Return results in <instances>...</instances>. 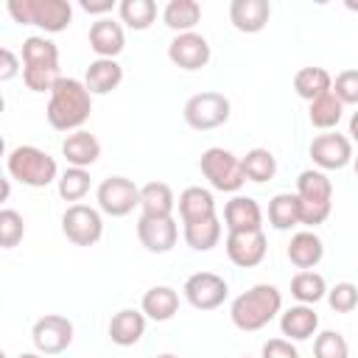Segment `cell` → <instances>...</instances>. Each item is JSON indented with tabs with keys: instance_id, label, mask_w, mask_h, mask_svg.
Here are the masks:
<instances>
[{
	"instance_id": "25",
	"label": "cell",
	"mask_w": 358,
	"mask_h": 358,
	"mask_svg": "<svg viewBox=\"0 0 358 358\" xmlns=\"http://www.w3.org/2000/svg\"><path fill=\"white\" fill-rule=\"evenodd\" d=\"M179 215H182V224L213 218L215 215V199H213V193L207 187H199V185L185 187L179 193Z\"/></svg>"
},
{
	"instance_id": "20",
	"label": "cell",
	"mask_w": 358,
	"mask_h": 358,
	"mask_svg": "<svg viewBox=\"0 0 358 358\" xmlns=\"http://www.w3.org/2000/svg\"><path fill=\"white\" fill-rule=\"evenodd\" d=\"M280 330L288 341H308L319 330V316L313 305H291L280 313Z\"/></svg>"
},
{
	"instance_id": "24",
	"label": "cell",
	"mask_w": 358,
	"mask_h": 358,
	"mask_svg": "<svg viewBox=\"0 0 358 358\" xmlns=\"http://www.w3.org/2000/svg\"><path fill=\"white\" fill-rule=\"evenodd\" d=\"M140 310L145 313V319H154V322H168L176 316L179 310V294L171 288V285H154L143 294V302H140Z\"/></svg>"
},
{
	"instance_id": "14",
	"label": "cell",
	"mask_w": 358,
	"mask_h": 358,
	"mask_svg": "<svg viewBox=\"0 0 358 358\" xmlns=\"http://www.w3.org/2000/svg\"><path fill=\"white\" fill-rule=\"evenodd\" d=\"M137 238L151 255H165L176 246L179 227L171 218H154V215H140L137 218Z\"/></svg>"
},
{
	"instance_id": "31",
	"label": "cell",
	"mask_w": 358,
	"mask_h": 358,
	"mask_svg": "<svg viewBox=\"0 0 358 358\" xmlns=\"http://www.w3.org/2000/svg\"><path fill=\"white\" fill-rule=\"evenodd\" d=\"M291 294L299 305H316L319 299L327 296V282L319 271H296L291 280Z\"/></svg>"
},
{
	"instance_id": "19",
	"label": "cell",
	"mask_w": 358,
	"mask_h": 358,
	"mask_svg": "<svg viewBox=\"0 0 358 358\" xmlns=\"http://www.w3.org/2000/svg\"><path fill=\"white\" fill-rule=\"evenodd\" d=\"M271 17L268 0H232L229 3V22L241 34H257L266 28Z\"/></svg>"
},
{
	"instance_id": "32",
	"label": "cell",
	"mask_w": 358,
	"mask_h": 358,
	"mask_svg": "<svg viewBox=\"0 0 358 358\" xmlns=\"http://www.w3.org/2000/svg\"><path fill=\"white\" fill-rule=\"evenodd\" d=\"M241 165H243V176L249 182H257V185L274 179V173H277V159H274V154L268 148H252V151H246L241 157Z\"/></svg>"
},
{
	"instance_id": "6",
	"label": "cell",
	"mask_w": 358,
	"mask_h": 358,
	"mask_svg": "<svg viewBox=\"0 0 358 358\" xmlns=\"http://www.w3.org/2000/svg\"><path fill=\"white\" fill-rule=\"evenodd\" d=\"M199 168H201L204 179H207L215 190H221V193H238V190L243 187V182H246L241 157H235L232 151L218 148V145H213V148H207V151L201 154Z\"/></svg>"
},
{
	"instance_id": "42",
	"label": "cell",
	"mask_w": 358,
	"mask_h": 358,
	"mask_svg": "<svg viewBox=\"0 0 358 358\" xmlns=\"http://www.w3.org/2000/svg\"><path fill=\"white\" fill-rule=\"evenodd\" d=\"M260 358H299V350L288 338H268L260 350Z\"/></svg>"
},
{
	"instance_id": "48",
	"label": "cell",
	"mask_w": 358,
	"mask_h": 358,
	"mask_svg": "<svg viewBox=\"0 0 358 358\" xmlns=\"http://www.w3.org/2000/svg\"><path fill=\"white\" fill-rule=\"evenodd\" d=\"M157 358H176L173 352H162V355H157Z\"/></svg>"
},
{
	"instance_id": "23",
	"label": "cell",
	"mask_w": 358,
	"mask_h": 358,
	"mask_svg": "<svg viewBox=\"0 0 358 358\" xmlns=\"http://www.w3.org/2000/svg\"><path fill=\"white\" fill-rule=\"evenodd\" d=\"M123 81V67L115 59H95L84 73V84L92 95H109Z\"/></svg>"
},
{
	"instance_id": "36",
	"label": "cell",
	"mask_w": 358,
	"mask_h": 358,
	"mask_svg": "<svg viewBox=\"0 0 358 358\" xmlns=\"http://www.w3.org/2000/svg\"><path fill=\"white\" fill-rule=\"evenodd\" d=\"M22 81L31 92H50L62 81V73H59V64H25Z\"/></svg>"
},
{
	"instance_id": "39",
	"label": "cell",
	"mask_w": 358,
	"mask_h": 358,
	"mask_svg": "<svg viewBox=\"0 0 358 358\" xmlns=\"http://www.w3.org/2000/svg\"><path fill=\"white\" fill-rule=\"evenodd\" d=\"M25 235V221L17 210L6 207L0 210V246L3 249H14Z\"/></svg>"
},
{
	"instance_id": "37",
	"label": "cell",
	"mask_w": 358,
	"mask_h": 358,
	"mask_svg": "<svg viewBox=\"0 0 358 358\" xmlns=\"http://www.w3.org/2000/svg\"><path fill=\"white\" fill-rule=\"evenodd\" d=\"M90 190V173L87 168H67L64 173H59V196L64 201H81Z\"/></svg>"
},
{
	"instance_id": "12",
	"label": "cell",
	"mask_w": 358,
	"mask_h": 358,
	"mask_svg": "<svg viewBox=\"0 0 358 358\" xmlns=\"http://www.w3.org/2000/svg\"><path fill=\"white\" fill-rule=\"evenodd\" d=\"M310 159L319 171H341L352 162V140L338 131H324L310 143Z\"/></svg>"
},
{
	"instance_id": "15",
	"label": "cell",
	"mask_w": 358,
	"mask_h": 358,
	"mask_svg": "<svg viewBox=\"0 0 358 358\" xmlns=\"http://www.w3.org/2000/svg\"><path fill=\"white\" fill-rule=\"evenodd\" d=\"M224 249H227V257L235 266L252 268V266L263 263L268 246H266L263 229H255V232H229L227 241H224Z\"/></svg>"
},
{
	"instance_id": "30",
	"label": "cell",
	"mask_w": 358,
	"mask_h": 358,
	"mask_svg": "<svg viewBox=\"0 0 358 358\" xmlns=\"http://www.w3.org/2000/svg\"><path fill=\"white\" fill-rule=\"evenodd\" d=\"M218 241H221V221H218V215L185 224V243L193 252H210L213 246H218Z\"/></svg>"
},
{
	"instance_id": "22",
	"label": "cell",
	"mask_w": 358,
	"mask_h": 358,
	"mask_svg": "<svg viewBox=\"0 0 358 358\" xmlns=\"http://www.w3.org/2000/svg\"><path fill=\"white\" fill-rule=\"evenodd\" d=\"M145 336V313L134 308H123L109 322V338L117 347H131Z\"/></svg>"
},
{
	"instance_id": "26",
	"label": "cell",
	"mask_w": 358,
	"mask_h": 358,
	"mask_svg": "<svg viewBox=\"0 0 358 358\" xmlns=\"http://www.w3.org/2000/svg\"><path fill=\"white\" fill-rule=\"evenodd\" d=\"M176 207L173 190L165 182H148L140 187V210L143 215H154V218H171Z\"/></svg>"
},
{
	"instance_id": "16",
	"label": "cell",
	"mask_w": 358,
	"mask_h": 358,
	"mask_svg": "<svg viewBox=\"0 0 358 358\" xmlns=\"http://www.w3.org/2000/svg\"><path fill=\"white\" fill-rule=\"evenodd\" d=\"M90 48L98 59H115L123 48H126V34L123 25L109 20V17H98L90 25Z\"/></svg>"
},
{
	"instance_id": "44",
	"label": "cell",
	"mask_w": 358,
	"mask_h": 358,
	"mask_svg": "<svg viewBox=\"0 0 358 358\" xmlns=\"http://www.w3.org/2000/svg\"><path fill=\"white\" fill-rule=\"evenodd\" d=\"M81 8L87 14H109L115 8V0H81Z\"/></svg>"
},
{
	"instance_id": "3",
	"label": "cell",
	"mask_w": 358,
	"mask_h": 358,
	"mask_svg": "<svg viewBox=\"0 0 358 358\" xmlns=\"http://www.w3.org/2000/svg\"><path fill=\"white\" fill-rule=\"evenodd\" d=\"M6 168H8L11 179H17L20 185H28V187H48L50 182H59L56 159L36 145L11 148L6 157Z\"/></svg>"
},
{
	"instance_id": "40",
	"label": "cell",
	"mask_w": 358,
	"mask_h": 358,
	"mask_svg": "<svg viewBox=\"0 0 358 358\" xmlns=\"http://www.w3.org/2000/svg\"><path fill=\"white\" fill-rule=\"evenodd\" d=\"M327 305L336 313H352L358 308V285H352V282H336L333 288H327Z\"/></svg>"
},
{
	"instance_id": "2",
	"label": "cell",
	"mask_w": 358,
	"mask_h": 358,
	"mask_svg": "<svg viewBox=\"0 0 358 358\" xmlns=\"http://www.w3.org/2000/svg\"><path fill=\"white\" fill-rule=\"evenodd\" d=\"M280 310H282V294L268 282H257V285H252L249 291H243L241 296L232 299L229 319L238 330L255 333V330L266 327Z\"/></svg>"
},
{
	"instance_id": "29",
	"label": "cell",
	"mask_w": 358,
	"mask_h": 358,
	"mask_svg": "<svg viewBox=\"0 0 358 358\" xmlns=\"http://www.w3.org/2000/svg\"><path fill=\"white\" fill-rule=\"evenodd\" d=\"M201 20V6L196 0H171L162 8V22L176 34H190Z\"/></svg>"
},
{
	"instance_id": "35",
	"label": "cell",
	"mask_w": 358,
	"mask_h": 358,
	"mask_svg": "<svg viewBox=\"0 0 358 358\" xmlns=\"http://www.w3.org/2000/svg\"><path fill=\"white\" fill-rule=\"evenodd\" d=\"M22 67L25 64H59V48L48 36H28L22 42Z\"/></svg>"
},
{
	"instance_id": "47",
	"label": "cell",
	"mask_w": 358,
	"mask_h": 358,
	"mask_svg": "<svg viewBox=\"0 0 358 358\" xmlns=\"http://www.w3.org/2000/svg\"><path fill=\"white\" fill-rule=\"evenodd\" d=\"M352 168H355V176H358V157H352Z\"/></svg>"
},
{
	"instance_id": "21",
	"label": "cell",
	"mask_w": 358,
	"mask_h": 358,
	"mask_svg": "<svg viewBox=\"0 0 358 358\" xmlns=\"http://www.w3.org/2000/svg\"><path fill=\"white\" fill-rule=\"evenodd\" d=\"M285 255H288V260H291L299 271H310L313 266L322 263V257H324V243H322V238H319L313 229H302V232H296V235L291 238Z\"/></svg>"
},
{
	"instance_id": "18",
	"label": "cell",
	"mask_w": 358,
	"mask_h": 358,
	"mask_svg": "<svg viewBox=\"0 0 358 358\" xmlns=\"http://www.w3.org/2000/svg\"><path fill=\"white\" fill-rule=\"evenodd\" d=\"M62 157L67 159L70 168H90L98 162L101 157V143L95 134H90L87 129H78V131H70L62 143Z\"/></svg>"
},
{
	"instance_id": "10",
	"label": "cell",
	"mask_w": 358,
	"mask_h": 358,
	"mask_svg": "<svg viewBox=\"0 0 358 358\" xmlns=\"http://www.w3.org/2000/svg\"><path fill=\"white\" fill-rule=\"evenodd\" d=\"M182 294L196 310H215L229 296V285L224 277H218L213 271H196L185 280Z\"/></svg>"
},
{
	"instance_id": "1",
	"label": "cell",
	"mask_w": 358,
	"mask_h": 358,
	"mask_svg": "<svg viewBox=\"0 0 358 358\" xmlns=\"http://www.w3.org/2000/svg\"><path fill=\"white\" fill-rule=\"evenodd\" d=\"M92 112V92L87 90L84 81L78 78H64L50 90V98H48V123L56 129V131H78L87 117Z\"/></svg>"
},
{
	"instance_id": "46",
	"label": "cell",
	"mask_w": 358,
	"mask_h": 358,
	"mask_svg": "<svg viewBox=\"0 0 358 358\" xmlns=\"http://www.w3.org/2000/svg\"><path fill=\"white\" fill-rule=\"evenodd\" d=\"M17 358H42V352H20Z\"/></svg>"
},
{
	"instance_id": "34",
	"label": "cell",
	"mask_w": 358,
	"mask_h": 358,
	"mask_svg": "<svg viewBox=\"0 0 358 358\" xmlns=\"http://www.w3.org/2000/svg\"><path fill=\"white\" fill-rule=\"evenodd\" d=\"M117 11H120V22H126L131 31H145L157 20L154 0H120Z\"/></svg>"
},
{
	"instance_id": "41",
	"label": "cell",
	"mask_w": 358,
	"mask_h": 358,
	"mask_svg": "<svg viewBox=\"0 0 358 358\" xmlns=\"http://www.w3.org/2000/svg\"><path fill=\"white\" fill-rule=\"evenodd\" d=\"M333 92L341 103H358V70H341L333 81Z\"/></svg>"
},
{
	"instance_id": "17",
	"label": "cell",
	"mask_w": 358,
	"mask_h": 358,
	"mask_svg": "<svg viewBox=\"0 0 358 358\" xmlns=\"http://www.w3.org/2000/svg\"><path fill=\"white\" fill-rule=\"evenodd\" d=\"M224 224L229 232H255L263 227V210L252 196H232L224 204Z\"/></svg>"
},
{
	"instance_id": "45",
	"label": "cell",
	"mask_w": 358,
	"mask_h": 358,
	"mask_svg": "<svg viewBox=\"0 0 358 358\" xmlns=\"http://www.w3.org/2000/svg\"><path fill=\"white\" fill-rule=\"evenodd\" d=\"M350 137L358 143V112H352V117H350Z\"/></svg>"
},
{
	"instance_id": "43",
	"label": "cell",
	"mask_w": 358,
	"mask_h": 358,
	"mask_svg": "<svg viewBox=\"0 0 358 358\" xmlns=\"http://www.w3.org/2000/svg\"><path fill=\"white\" fill-rule=\"evenodd\" d=\"M20 62L11 48H0V81H11L20 73Z\"/></svg>"
},
{
	"instance_id": "11",
	"label": "cell",
	"mask_w": 358,
	"mask_h": 358,
	"mask_svg": "<svg viewBox=\"0 0 358 358\" xmlns=\"http://www.w3.org/2000/svg\"><path fill=\"white\" fill-rule=\"evenodd\" d=\"M31 341L42 355H59L73 344V322L59 313H48L34 322Z\"/></svg>"
},
{
	"instance_id": "8",
	"label": "cell",
	"mask_w": 358,
	"mask_h": 358,
	"mask_svg": "<svg viewBox=\"0 0 358 358\" xmlns=\"http://www.w3.org/2000/svg\"><path fill=\"white\" fill-rule=\"evenodd\" d=\"M62 232L76 246H95L103 235L101 210H95L90 204H70L62 215Z\"/></svg>"
},
{
	"instance_id": "27",
	"label": "cell",
	"mask_w": 358,
	"mask_h": 358,
	"mask_svg": "<svg viewBox=\"0 0 358 358\" xmlns=\"http://www.w3.org/2000/svg\"><path fill=\"white\" fill-rule=\"evenodd\" d=\"M294 90L302 101H316L327 92H333V76L324 67H302L294 76Z\"/></svg>"
},
{
	"instance_id": "33",
	"label": "cell",
	"mask_w": 358,
	"mask_h": 358,
	"mask_svg": "<svg viewBox=\"0 0 358 358\" xmlns=\"http://www.w3.org/2000/svg\"><path fill=\"white\" fill-rule=\"evenodd\" d=\"M341 112H344V103L336 98V92H327V95L310 101V106H308V117H310V123H313L316 129H324V131H330V129L338 126Z\"/></svg>"
},
{
	"instance_id": "9",
	"label": "cell",
	"mask_w": 358,
	"mask_h": 358,
	"mask_svg": "<svg viewBox=\"0 0 358 358\" xmlns=\"http://www.w3.org/2000/svg\"><path fill=\"white\" fill-rule=\"evenodd\" d=\"M95 199H98L101 213H106L112 218H123L134 207H140V187L126 176H109L98 185Z\"/></svg>"
},
{
	"instance_id": "38",
	"label": "cell",
	"mask_w": 358,
	"mask_h": 358,
	"mask_svg": "<svg viewBox=\"0 0 358 358\" xmlns=\"http://www.w3.org/2000/svg\"><path fill=\"white\" fill-rule=\"evenodd\" d=\"M313 358H350L347 338L338 330H322L313 338Z\"/></svg>"
},
{
	"instance_id": "5",
	"label": "cell",
	"mask_w": 358,
	"mask_h": 358,
	"mask_svg": "<svg viewBox=\"0 0 358 358\" xmlns=\"http://www.w3.org/2000/svg\"><path fill=\"white\" fill-rule=\"evenodd\" d=\"M296 196L302 207V224L316 227L324 224L330 210H333V182L327 179L324 171H302L296 179Z\"/></svg>"
},
{
	"instance_id": "4",
	"label": "cell",
	"mask_w": 358,
	"mask_h": 358,
	"mask_svg": "<svg viewBox=\"0 0 358 358\" xmlns=\"http://www.w3.org/2000/svg\"><path fill=\"white\" fill-rule=\"evenodd\" d=\"M8 14L20 25H36L48 34H59L73 22V6L67 0H8Z\"/></svg>"
},
{
	"instance_id": "28",
	"label": "cell",
	"mask_w": 358,
	"mask_h": 358,
	"mask_svg": "<svg viewBox=\"0 0 358 358\" xmlns=\"http://www.w3.org/2000/svg\"><path fill=\"white\" fill-rule=\"evenodd\" d=\"M268 224L280 232L294 229L296 224H302V207H299V196L296 193H277L268 201Z\"/></svg>"
},
{
	"instance_id": "13",
	"label": "cell",
	"mask_w": 358,
	"mask_h": 358,
	"mask_svg": "<svg viewBox=\"0 0 358 358\" xmlns=\"http://www.w3.org/2000/svg\"><path fill=\"white\" fill-rule=\"evenodd\" d=\"M168 59H171L179 70H187V73L201 70V67H207V62H210V42H207L201 34H196V31H190V34H176V36L171 39V45H168Z\"/></svg>"
},
{
	"instance_id": "7",
	"label": "cell",
	"mask_w": 358,
	"mask_h": 358,
	"mask_svg": "<svg viewBox=\"0 0 358 358\" xmlns=\"http://www.w3.org/2000/svg\"><path fill=\"white\" fill-rule=\"evenodd\" d=\"M229 98L221 95V92H196L185 101V109H182V117L190 129L196 131H210V129H218L229 120Z\"/></svg>"
}]
</instances>
